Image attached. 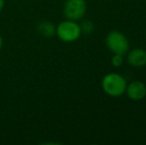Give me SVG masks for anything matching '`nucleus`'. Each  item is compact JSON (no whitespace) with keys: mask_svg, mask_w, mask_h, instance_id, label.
<instances>
[{"mask_svg":"<svg viewBox=\"0 0 146 145\" xmlns=\"http://www.w3.org/2000/svg\"><path fill=\"white\" fill-rule=\"evenodd\" d=\"M2 46H3V38H2L1 35H0V50H1Z\"/></svg>","mask_w":146,"mask_h":145,"instance_id":"obj_11","label":"nucleus"},{"mask_svg":"<svg viewBox=\"0 0 146 145\" xmlns=\"http://www.w3.org/2000/svg\"><path fill=\"white\" fill-rule=\"evenodd\" d=\"M125 91L132 101H141L146 95V85L140 81H134L127 85Z\"/></svg>","mask_w":146,"mask_h":145,"instance_id":"obj_5","label":"nucleus"},{"mask_svg":"<svg viewBox=\"0 0 146 145\" xmlns=\"http://www.w3.org/2000/svg\"><path fill=\"white\" fill-rule=\"evenodd\" d=\"M106 44L108 48L113 54L124 56L129 49V42L127 38L119 31H111L106 38Z\"/></svg>","mask_w":146,"mask_h":145,"instance_id":"obj_3","label":"nucleus"},{"mask_svg":"<svg viewBox=\"0 0 146 145\" xmlns=\"http://www.w3.org/2000/svg\"><path fill=\"white\" fill-rule=\"evenodd\" d=\"M102 87L106 93L110 97H120L126 91L127 83L122 75L111 73L102 79Z\"/></svg>","mask_w":146,"mask_h":145,"instance_id":"obj_1","label":"nucleus"},{"mask_svg":"<svg viewBox=\"0 0 146 145\" xmlns=\"http://www.w3.org/2000/svg\"><path fill=\"white\" fill-rule=\"evenodd\" d=\"M4 4H5V0H0V12L3 10Z\"/></svg>","mask_w":146,"mask_h":145,"instance_id":"obj_10","label":"nucleus"},{"mask_svg":"<svg viewBox=\"0 0 146 145\" xmlns=\"http://www.w3.org/2000/svg\"><path fill=\"white\" fill-rule=\"evenodd\" d=\"M81 34V27L77 22L73 20H65L56 27V35L63 42H75L80 38Z\"/></svg>","mask_w":146,"mask_h":145,"instance_id":"obj_2","label":"nucleus"},{"mask_svg":"<svg viewBox=\"0 0 146 145\" xmlns=\"http://www.w3.org/2000/svg\"><path fill=\"white\" fill-rule=\"evenodd\" d=\"M87 3L85 0H67L64 5V15L73 21L80 20L85 16Z\"/></svg>","mask_w":146,"mask_h":145,"instance_id":"obj_4","label":"nucleus"},{"mask_svg":"<svg viewBox=\"0 0 146 145\" xmlns=\"http://www.w3.org/2000/svg\"><path fill=\"white\" fill-rule=\"evenodd\" d=\"M127 62L130 66L139 68L146 65V51L143 49L135 48L128 53Z\"/></svg>","mask_w":146,"mask_h":145,"instance_id":"obj_6","label":"nucleus"},{"mask_svg":"<svg viewBox=\"0 0 146 145\" xmlns=\"http://www.w3.org/2000/svg\"><path fill=\"white\" fill-rule=\"evenodd\" d=\"M111 64L113 65L114 67H116V68H119L120 66H122V64H123V56L114 54V56L112 57V59H111Z\"/></svg>","mask_w":146,"mask_h":145,"instance_id":"obj_9","label":"nucleus"},{"mask_svg":"<svg viewBox=\"0 0 146 145\" xmlns=\"http://www.w3.org/2000/svg\"><path fill=\"white\" fill-rule=\"evenodd\" d=\"M81 27V31L82 33L86 34V35H90L94 32V24L92 23L90 20H85L83 23L80 25Z\"/></svg>","mask_w":146,"mask_h":145,"instance_id":"obj_8","label":"nucleus"},{"mask_svg":"<svg viewBox=\"0 0 146 145\" xmlns=\"http://www.w3.org/2000/svg\"><path fill=\"white\" fill-rule=\"evenodd\" d=\"M37 30L41 35L47 38H51L56 35V26L51 21H47V20L41 21L37 25Z\"/></svg>","mask_w":146,"mask_h":145,"instance_id":"obj_7","label":"nucleus"}]
</instances>
